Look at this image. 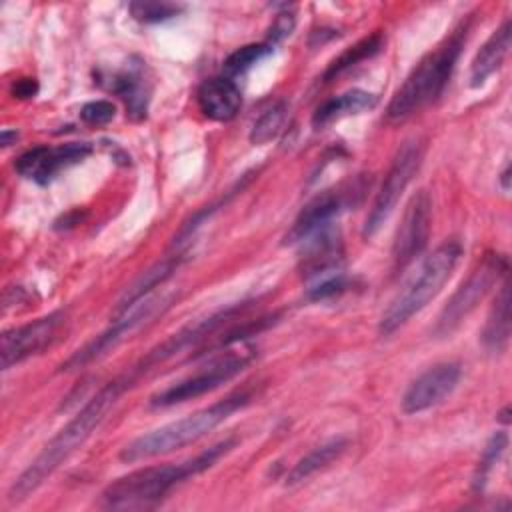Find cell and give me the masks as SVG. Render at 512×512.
I'll return each mask as SVG.
<instances>
[{"mask_svg":"<svg viewBox=\"0 0 512 512\" xmlns=\"http://www.w3.org/2000/svg\"><path fill=\"white\" fill-rule=\"evenodd\" d=\"M134 382V376L122 374L108 384H104L80 410L74 418H70L52 440L42 448V452L30 462V466L14 480L8 490L10 502H22L28 498L48 476H52L60 464H64L102 424L106 414L118 402L122 392Z\"/></svg>","mask_w":512,"mask_h":512,"instance_id":"obj_1","label":"cell"},{"mask_svg":"<svg viewBox=\"0 0 512 512\" xmlns=\"http://www.w3.org/2000/svg\"><path fill=\"white\" fill-rule=\"evenodd\" d=\"M236 440L226 438L194 458L182 460V462H170V464H158V466H146L138 468L112 484H108L102 492V502L108 508H148L160 502L172 488L182 484L184 480L208 470L214 466L224 454H228L234 448Z\"/></svg>","mask_w":512,"mask_h":512,"instance_id":"obj_2","label":"cell"},{"mask_svg":"<svg viewBox=\"0 0 512 512\" xmlns=\"http://www.w3.org/2000/svg\"><path fill=\"white\" fill-rule=\"evenodd\" d=\"M468 26L460 24L448 38L430 50L406 76L386 106L390 122H404L418 110L432 104L446 88L466 42Z\"/></svg>","mask_w":512,"mask_h":512,"instance_id":"obj_3","label":"cell"},{"mask_svg":"<svg viewBox=\"0 0 512 512\" xmlns=\"http://www.w3.org/2000/svg\"><path fill=\"white\" fill-rule=\"evenodd\" d=\"M250 402V392L238 390L234 394H228L226 398L200 408L184 418H178L174 422H168L160 428H154L132 442H128L120 450L122 462H140L154 456H162L168 452H174L178 448H184L188 444H194L208 432H212L218 424H222L230 414L240 410Z\"/></svg>","mask_w":512,"mask_h":512,"instance_id":"obj_4","label":"cell"},{"mask_svg":"<svg viewBox=\"0 0 512 512\" xmlns=\"http://www.w3.org/2000/svg\"><path fill=\"white\" fill-rule=\"evenodd\" d=\"M462 244L456 238H448L438 244L416 268L404 288L394 296L388 308L382 312L378 322V332L382 336H390L398 328H402L414 314L426 308L444 284L450 280L462 258Z\"/></svg>","mask_w":512,"mask_h":512,"instance_id":"obj_5","label":"cell"},{"mask_svg":"<svg viewBox=\"0 0 512 512\" xmlns=\"http://www.w3.org/2000/svg\"><path fill=\"white\" fill-rule=\"evenodd\" d=\"M258 350L252 344H238L236 348H230L212 360H208L204 366H200L194 374L166 386L164 390L150 396V406L154 408H166L174 404H182L188 400H194L206 392H212L220 388L222 384L236 378L242 370H246Z\"/></svg>","mask_w":512,"mask_h":512,"instance_id":"obj_6","label":"cell"},{"mask_svg":"<svg viewBox=\"0 0 512 512\" xmlns=\"http://www.w3.org/2000/svg\"><path fill=\"white\" fill-rule=\"evenodd\" d=\"M508 272V258L504 254H486L466 276V280L456 288V292L448 298L446 306L442 308L434 334L436 336H448L452 334L462 320L470 312L476 310V306L488 296V292L504 278Z\"/></svg>","mask_w":512,"mask_h":512,"instance_id":"obj_7","label":"cell"},{"mask_svg":"<svg viewBox=\"0 0 512 512\" xmlns=\"http://www.w3.org/2000/svg\"><path fill=\"white\" fill-rule=\"evenodd\" d=\"M424 158V144L416 138L406 140L394 154L388 172L384 174L382 186L376 192V198L370 206V212L366 216L364 222V238L374 236L382 224L390 218V214L394 212V208L398 206L404 190L408 188V184L412 182V178L416 176L420 164Z\"/></svg>","mask_w":512,"mask_h":512,"instance_id":"obj_8","label":"cell"},{"mask_svg":"<svg viewBox=\"0 0 512 512\" xmlns=\"http://www.w3.org/2000/svg\"><path fill=\"white\" fill-rule=\"evenodd\" d=\"M362 190H364V184L358 178L350 184H342V186L318 192L314 198H310L304 204V208L294 218L292 226L284 234V244H300L310 234L332 224V220L342 210H346L350 204H354V196H360Z\"/></svg>","mask_w":512,"mask_h":512,"instance_id":"obj_9","label":"cell"},{"mask_svg":"<svg viewBox=\"0 0 512 512\" xmlns=\"http://www.w3.org/2000/svg\"><path fill=\"white\" fill-rule=\"evenodd\" d=\"M432 224V200L426 190H418L400 220L392 242V268L402 272L408 264H412L426 248Z\"/></svg>","mask_w":512,"mask_h":512,"instance_id":"obj_10","label":"cell"},{"mask_svg":"<svg viewBox=\"0 0 512 512\" xmlns=\"http://www.w3.org/2000/svg\"><path fill=\"white\" fill-rule=\"evenodd\" d=\"M64 324V312H50L28 324L14 326L0 336L2 370L24 362L26 358L46 350L58 336Z\"/></svg>","mask_w":512,"mask_h":512,"instance_id":"obj_11","label":"cell"},{"mask_svg":"<svg viewBox=\"0 0 512 512\" xmlns=\"http://www.w3.org/2000/svg\"><path fill=\"white\" fill-rule=\"evenodd\" d=\"M158 304H164L162 298L156 296H146L142 300H138L134 306H130L128 310H124L122 314L116 316V320L112 322V326L108 330H104L100 336H96L92 342H88L84 348L76 350L62 366L60 370L68 372V370H78L94 360H98L100 356H104L110 348H114L126 332L134 330L136 326H140L142 322H146L148 318L154 316V312L158 310Z\"/></svg>","mask_w":512,"mask_h":512,"instance_id":"obj_12","label":"cell"},{"mask_svg":"<svg viewBox=\"0 0 512 512\" xmlns=\"http://www.w3.org/2000/svg\"><path fill=\"white\" fill-rule=\"evenodd\" d=\"M92 154L90 142H64L58 146H34L14 164L16 172L36 184L52 182L62 170L82 162Z\"/></svg>","mask_w":512,"mask_h":512,"instance_id":"obj_13","label":"cell"},{"mask_svg":"<svg viewBox=\"0 0 512 512\" xmlns=\"http://www.w3.org/2000/svg\"><path fill=\"white\" fill-rule=\"evenodd\" d=\"M462 368L458 362H438L410 382L402 396L404 414H420L444 402L458 386Z\"/></svg>","mask_w":512,"mask_h":512,"instance_id":"obj_14","label":"cell"},{"mask_svg":"<svg viewBox=\"0 0 512 512\" xmlns=\"http://www.w3.org/2000/svg\"><path fill=\"white\" fill-rule=\"evenodd\" d=\"M300 244L304 248L300 256V274L304 278L318 280L326 274L340 270L344 246L340 232L334 228V224L320 228Z\"/></svg>","mask_w":512,"mask_h":512,"instance_id":"obj_15","label":"cell"},{"mask_svg":"<svg viewBox=\"0 0 512 512\" xmlns=\"http://www.w3.org/2000/svg\"><path fill=\"white\" fill-rule=\"evenodd\" d=\"M200 112L216 122L232 120L242 106V92L236 80L228 76H214L200 84L196 94Z\"/></svg>","mask_w":512,"mask_h":512,"instance_id":"obj_16","label":"cell"},{"mask_svg":"<svg viewBox=\"0 0 512 512\" xmlns=\"http://www.w3.org/2000/svg\"><path fill=\"white\" fill-rule=\"evenodd\" d=\"M108 90H112L126 104V114L132 120H144L150 104V82L144 74V66L130 64L128 68L108 76Z\"/></svg>","mask_w":512,"mask_h":512,"instance_id":"obj_17","label":"cell"},{"mask_svg":"<svg viewBox=\"0 0 512 512\" xmlns=\"http://www.w3.org/2000/svg\"><path fill=\"white\" fill-rule=\"evenodd\" d=\"M512 44V22L506 18L480 46L470 64V86H482L506 60Z\"/></svg>","mask_w":512,"mask_h":512,"instance_id":"obj_18","label":"cell"},{"mask_svg":"<svg viewBox=\"0 0 512 512\" xmlns=\"http://www.w3.org/2000/svg\"><path fill=\"white\" fill-rule=\"evenodd\" d=\"M376 106V96L360 90V88H352L348 92H342L338 96H332L328 100H324L312 114V126L316 130L330 126L332 122H338L346 116H356L362 114L370 108Z\"/></svg>","mask_w":512,"mask_h":512,"instance_id":"obj_19","label":"cell"},{"mask_svg":"<svg viewBox=\"0 0 512 512\" xmlns=\"http://www.w3.org/2000/svg\"><path fill=\"white\" fill-rule=\"evenodd\" d=\"M510 340V286L504 278L494 304L488 312L484 330H482V344L488 352H502Z\"/></svg>","mask_w":512,"mask_h":512,"instance_id":"obj_20","label":"cell"},{"mask_svg":"<svg viewBox=\"0 0 512 512\" xmlns=\"http://www.w3.org/2000/svg\"><path fill=\"white\" fill-rule=\"evenodd\" d=\"M348 440L346 438H330L318 446H314L310 452H306L286 474V484H300L304 480H308L312 474H316L318 470H324L328 464H332L334 460H338L342 456V452L346 450Z\"/></svg>","mask_w":512,"mask_h":512,"instance_id":"obj_21","label":"cell"},{"mask_svg":"<svg viewBox=\"0 0 512 512\" xmlns=\"http://www.w3.org/2000/svg\"><path fill=\"white\" fill-rule=\"evenodd\" d=\"M180 262H182V254H174V256L164 258L162 262L154 264L150 270H146V272L122 294V298L118 300V304H116V308H114V316L122 314V312L128 310L130 306H134L138 300L150 296V292H152L156 286H160L162 282H166V280L174 274V270L180 266Z\"/></svg>","mask_w":512,"mask_h":512,"instance_id":"obj_22","label":"cell"},{"mask_svg":"<svg viewBox=\"0 0 512 512\" xmlns=\"http://www.w3.org/2000/svg\"><path fill=\"white\" fill-rule=\"evenodd\" d=\"M382 44H384V38H382L380 32L362 38L360 42H356L354 46L346 48L338 58H334V60L328 64V68H326L324 74H322V80H324V82H330V80L338 78L340 74H344L346 70H350V68H354L356 64H360L362 60L372 58L374 54H378V52L382 50Z\"/></svg>","mask_w":512,"mask_h":512,"instance_id":"obj_23","label":"cell"},{"mask_svg":"<svg viewBox=\"0 0 512 512\" xmlns=\"http://www.w3.org/2000/svg\"><path fill=\"white\" fill-rule=\"evenodd\" d=\"M274 52V46L270 42H254V44H246L238 50H234L226 60H224V76L228 78H236L246 74L254 64H258L260 60H264L266 56H270Z\"/></svg>","mask_w":512,"mask_h":512,"instance_id":"obj_24","label":"cell"},{"mask_svg":"<svg viewBox=\"0 0 512 512\" xmlns=\"http://www.w3.org/2000/svg\"><path fill=\"white\" fill-rule=\"evenodd\" d=\"M286 112H288V106L282 100L272 104L270 108H266L258 116V120L254 122L252 130H250V142L254 146H260V144H266V142L274 140L280 134V130L286 122Z\"/></svg>","mask_w":512,"mask_h":512,"instance_id":"obj_25","label":"cell"},{"mask_svg":"<svg viewBox=\"0 0 512 512\" xmlns=\"http://www.w3.org/2000/svg\"><path fill=\"white\" fill-rule=\"evenodd\" d=\"M508 446V434L506 432H496L492 434V438L488 440L480 460H478V468H476V476H474V488L482 490L486 484V478L492 470V466L498 462V458L504 454Z\"/></svg>","mask_w":512,"mask_h":512,"instance_id":"obj_26","label":"cell"},{"mask_svg":"<svg viewBox=\"0 0 512 512\" xmlns=\"http://www.w3.org/2000/svg\"><path fill=\"white\" fill-rule=\"evenodd\" d=\"M182 6L172 4V2H154V0H144V2H132L130 4V14L146 24L154 22H164L180 14Z\"/></svg>","mask_w":512,"mask_h":512,"instance_id":"obj_27","label":"cell"},{"mask_svg":"<svg viewBox=\"0 0 512 512\" xmlns=\"http://www.w3.org/2000/svg\"><path fill=\"white\" fill-rule=\"evenodd\" d=\"M348 290V278L338 270V272H332V274H326L322 278H318L306 292L308 300H328V298H334V296H340L342 292Z\"/></svg>","mask_w":512,"mask_h":512,"instance_id":"obj_28","label":"cell"},{"mask_svg":"<svg viewBox=\"0 0 512 512\" xmlns=\"http://www.w3.org/2000/svg\"><path fill=\"white\" fill-rule=\"evenodd\" d=\"M116 116V106L110 100H92L80 108V120L88 126H104Z\"/></svg>","mask_w":512,"mask_h":512,"instance_id":"obj_29","label":"cell"},{"mask_svg":"<svg viewBox=\"0 0 512 512\" xmlns=\"http://www.w3.org/2000/svg\"><path fill=\"white\" fill-rule=\"evenodd\" d=\"M294 26H296V14H294L292 10L286 8L284 12H278V14L274 16L270 28H268V40H266V42H270L272 46L278 44V42H282L284 38H288V36L292 34Z\"/></svg>","mask_w":512,"mask_h":512,"instance_id":"obj_30","label":"cell"},{"mask_svg":"<svg viewBox=\"0 0 512 512\" xmlns=\"http://www.w3.org/2000/svg\"><path fill=\"white\" fill-rule=\"evenodd\" d=\"M38 92V82L34 78H20L16 80V84L12 86V94L14 98H34Z\"/></svg>","mask_w":512,"mask_h":512,"instance_id":"obj_31","label":"cell"},{"mask_svg":"<svg viewBox=\"0 0 512 512\" xmlns=\"http://www.w3.org/2000/svg\"><path fill=\"white\" fill-rule=\"evenodd\" d=\"M16 138H18V132L16 130H8V128H4L2 130V134H0V142H2V146L6 148V146H10L12 142H16Z\"/></svg>","mask_w":512,"mask_h":512,"instance_id":"obj_32","label":"cell"},{"mask_svg":"<svg viewBox=\"0 0 512 512\" xmlns=\"http://www.w3.org/2000/svg\"><path fill=\"white\" fill-rule=\"evenodd\" d=\"M500 184H502L504 190L510 188V164L504 166V170H502V174H500Z\"/></svg>","mask_w":512,"mask_h":512,"instance_id":"obj_33","label":"cell"},{"mask_svg":"<svg viewBox=\"0 0 512 512\" xmlns=\"http://www.w3.org/2000/svg\"><path fill=\"white\" fill-rule=\"evenodd\" d=\"M508 412H510V408H508V406H504V408H502V412L498 414V416H500V420H502L504 424H508V422H510V418H508Z\"/></svg>","mask_w":512,"mask_h":512,"instance_id":"obj_34","label":"cell"}]
</instances>
